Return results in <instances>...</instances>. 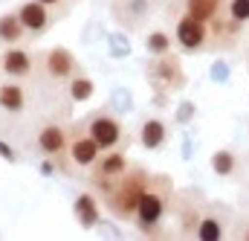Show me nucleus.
<instances>
[{"label": "nucleus", "instance_id": "1", "mask_svg": "<svg viewBox=\"0 0 249 241\" xmlns=\"http://www.w3.org/2000/svg\"><path fill=\"white\" fill-rule=\"evenodd\" d=\"M145 189H148V178H145L142 169L124 172L122 178L107 189V206H110V212L116 218H122V221H133L136 206H139Z\"/></svg>", "mask_w": 249, "mask_h": 241}, {"label": "nucleus", "instance_id": "2", "mask_svg": "<svg viewBox=\"0 0 249 241\" xmlns=\"http://www.w3.org/2000/svg\"><path fill=\"white\" fill-rule=\"evenodd\" d=\"M174 41H177L186 53L203 50L206 41H209V23L191 18V15H183V18L177 20V26H174Z\"/></svg>", "mask_w": 249, "mask_h": 241}, {"label": "nucleus", "instance_id": "3", "mask_svg": "<svg viewBox=\"0 0 249 241\" xmlns=\"http://www.w3.org/2000/svg\"><path fill=\"white\" fill-rule=\"evenodd\" d=\"M162 215H165V192H160V189H145V195H142V201H139V206H136V227L139 230H154L160 221H162Z\"/></svg>", "mask_w": 249, "mask_h": 241}, {"label": "nucleus", "instance_id": "4", "mask_svg": "<svg viewBox=\"0 0 249 241\" xmlns=\"http://www.w3.org/2000/svg\"><path fill=\"white\" fill-rule=\"evenodd\" d=\"M87 134L99 142L102 151H110L122 142V125L119 120H113L110 114H96L93 120L87 122Z\"/></svg>", "mask_w": 249, "mask_h": 241}, {"label": "nucleus", "instance_id": "5", "mask_svg": "<svg viewBox=\"0 0 249 241\" xmlns=\"http://www.w3.org/2000/svg\"><path fill=\"white\" fill-rule=\"evenodd\" d=\"M124 172H127V157H124L119 148H110L107 154L102 151V157L96 160V166H93V181L110 189Z\"/></svg>", "mask_w": 249, "mask_h": 241}, {"label": "nucleus", "instance_id": "6", "mask_svg": "<svg viewBox=\"0 0 249 241\" xmlns=\"http://www.w3.org/2000/svg\"><path fill=\"white\" fill-rule=\"evenodd\" d=\"M18 18L23 23V29L29 35H44L50 26H53V15H50V6H44L41 0H26L18 6Z\"/></svg>", "mask_w": 249, "mask_h": 241}, {"label": "nucleus", "instance_id": "7", "mask_svg": "<svg viewBox=\"0 0 249 241\" xmlns=\"http://www.w3.org/2000/svg\"><path fill=\"white\" fill-rule=\"evenodd\" d=\"M44 70L53 81H70L72 73H75V56L64 47H53L44 56Z\"/></svg>", "mask_w": 249, "mask_h": 241}, {"label": "nucleus", "instance_id": "8", "mask_svg": "<svg viewBox=\"0 0 249 241\" xmlns=\"http://www.w3.org/2000/svg\"><path fill=\"white\" fill-rule=\"evenodd\" d=\"M70 157H72V163H75L78 169H93L96 160L102 157V148H99V142H96L90 134H78V137H72V142H70Z\"/></svg>", "mask_w": 249, "mask_h": 241}, {"label": "nucleus", "instance_id": "9", "mask_svg": "<svg viewBox=\"0 0 249 241\" xmlns=\"http://www.w3.org/2000/svg\"><path fill=\"white\" fill-rule=\"evenodd\" d=\"M0 67H3L6 76H12V79H23V76L32 73V56H29L26 50H20V47L12 44V47L0 56Z\"/></svg>", "mask_w": 249, "mask_h": 241}, {"label": "nucleus", "instance_id": "10", "mask_svg": "<svg viewBox=\"0 0 249 241\" xmlns=\"http://www.w3.org/2000/svg\"><path fill=\"white\" fill-rule=\"evenodd\" d=\"M38 151L41 154H47V157H58L64 154V148H67V131H64L61 125H44L41 131H38Z\"/></svg>", "mask_w": 249, "mask_h": 241}, {"label": "nucleus", "instance_id": "11", "mask_svg": "<svg viewBox=\"0 0 249 241\" xmlns=\"http://www.w3.org/2000/svg\"><path fill=\"white\" fill-rule=\"evenodd\" d=\"M0 108L6 114H20L26 108V90H23V84H18V81L0 84Z\"/></svg>", "mask_w": 249, "mask_h": 241}, {"label": "nucleus", "instance_id": "12", "mask_svg": "<svg viewBox=\"0 0 249 241\" xmlns=\"http://www.w3.org/2000/svg\"><path fill=\"white\" fill-rule=\"evenodd\" d=\"M165 137H168V128H165V122L162 120H148L142 125V131H139V142L148 148V151H157V148H162L165 145Z\"/></svg>", "mask_w": 249, "mask_h": 241}, {"label": "nucleus", "instance_id": "13", "mask_svg": "<svg viewBox=\"0 0 249 241\" xmlns=\"http://www.w3.org/2000/svg\"><path fill=\"white\" fill-rule=\"evenodd\" d=\"M26 38V29L18 18V12H9V15H0V41L3 44H20Z\"/></svg>", "mask_w": 249, "mask_h": 241}, {"label": "nucleus", "instance_id": "14", "mask_svg": "<svg viewBox=\"0 0 249 241\" xmlns=\"http://www.w3.org/2000/svg\"><path fill=\"white\" fill-rule=\"evenodd\" d=\"M75 218H78V224L81 227H96L99 224V203H96V198L93 195H78L75 198Z\"/></svg>", "mask_w": 249, "mask_h": 241}, {"label": "nucleus", "instance_id": "15", "mask_svg": "<svg viewBox=\"0 0 249 241\" xmlns=\"http://www.w3.org/2000/svg\"><path fill=\"white\" fill-rule=\"evenodd\" d=\"M220 12V0H186V15L203 20V23H212Z\"/></svg>", "mask_w": 249, "mask_h": 241}, {"label": "nucleus", "instance_id": "16", "mask_svg": "<svg viewBox=\"0 0 249 241\" xmlns=\"http://www.w3.org/2000/svg\"><path fill=\"white\" fill-rule=\"evenodd\" d=\"M157 79H162L168 87H180L183 84V70H180V64L174 59L160 56V61H157Z\"/></svg>", "mask_w": 249, "mask_h": 241}, {"label": "nucleus", "instance_id": "17", "mask_svg": "<svg viewBox=\"0 0 249 241\" xmlns=\"http://www.w3.org/2000/svg\"><path fill=\"white\" fill-rule=\"evenodd\" d=\"M67 87H70V99L72 102H87L93 96V90H96L93 79H87V76H72Z\"/></svg>", "mask_w": 249, "mask_h": 241}, {"label": "nucleus", "instance_id": "18", "mask_svg": "<svg viewBox=\"0 0 249 241\" xmlns=\"http://www.w3.org/2000/svg\"><path fill=\"white\" fill-rule=\"evenodd\" d=\"M220 236H223V227H220L217 218H200V224H197V239L217 241Z\"/></svg>", "mask_w": 249, "mask_h": 241}, {"label": "nucleus", "instance_id": "19", "mask_svg": "<svg viewBox=\"0 0 249 241\" xmlns=\"http://www.w3.org/2000/svg\"><path fill=\"white\" fill-rule=\"evenodd\" d=\"M212 169H214V175H220V178L232 175V172H235V154H232V151H217V154L212 157Z\"/></svg>", "mask_w": 249, "mask_h": 241}, {"label": "nucleus", "instance_id": "20", "mask_svg": "<svg viewBox=\"0 0 249 241\" xmlns=\"http://www.w3.org/2000/svg\"><path fill=\"white\" fill-rule=\"evenodd\" d=\"M171 50V38L165 32H151L148 35V53L151 56H168Z\"/></svg>", "mask_w": 249, "mask_h": 241}, {"label": "nucleus", "instance_id": "21", "mask_svg": "<svg viewBox=\"0 0 249 241\" xmlns=\"http://www.w3.org/2000/svg\"><path fill=\"white\" fill-rule=\"evenodd\" d=\"M229 18L238 23H249V0H229Z\"/></svg>", "mask_w": 249, "mask_h": 241}, {"label": "nucleus", "instance_id": "22", "mask_svg": "<svg viewBox=\"0 0 249 241\" xmlns=\"http://www.w3.org/2000/svg\"><path fill=\"white\" fill-rule=\"evenodd\" d=\"M0 154H3L6 160H15V154H12V151H9V145H3V142H0Z\"/></svg>", "mask_w": 249, "mask_h": 241}, {"label": "nucleus", "instance_id": "23", "mask_svg": "<svg viewBox=\"0 0 249 241\" xmlns=\"http://www.w3.org/2000/svg\"><path fill=\"white\" fill-rule=\"evenodd\" d=\"M41 3H44V6H50V9H58L64 0H41Z\"/></svg>", "mask_w": 249, "mask_h": 241}, {"label": "nucleus", "instance_id": "24", "mask_svg": "<svg viewBox=\"0 0 249 241\" xmlns=\"http://www.w3.org/2000/svg\"><path fill=\"white\" fill-rule=\"evenodd\" d=\"M247 239H249V230H247Z\"/></svg>", "mask_w": 249, "mask_h": 241}]
</instances>
